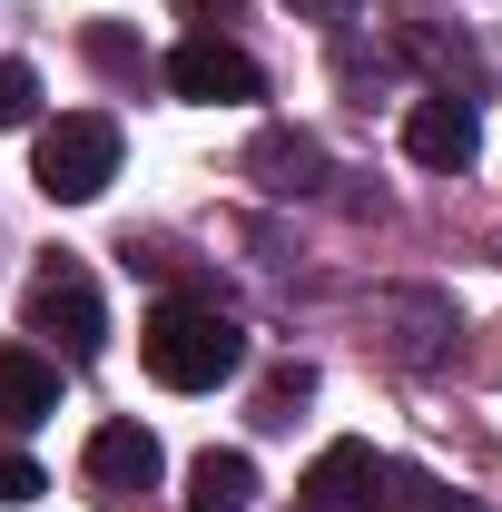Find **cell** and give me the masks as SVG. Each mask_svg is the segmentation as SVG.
I'll return each mask as SVG.
<instances>
[{"label":"cell","instance_id":"13","mask_svg":"<svg viewBox=\"0 0 502 512\" xmlns=\"http://www.w3.org/2000/svg\"><path fill=\"white\" fill-rule=\"evenodd\" d=\"M30 119H40V79L20 60H0V128H30Z\"/></svg>","mask_w":502,"mask_h":512},{"label":"cell","instance_id":"8","mask_svg":"<svg viewBox=\"0 0 502 512\" xmlns=\"http://www.w3.org/2000/svg\"><path fill=\"white\" fill-rule=\"evenodd\" d=\"M50 414H60V365H50L40 345H0V424L30 434V424H50Z\"/></svg>","mask_w":502,"mask_h":512},{"label":"cell","instance_id":"5","mask_svg":"<svg viewBox=\"0 0 502 512\" xmlns=\"http://www.w3.org/2000/svg\"><path fill=\"white\" fill-rule=\"evenodd\" d=\"M168 89H178V99H207V109H227V99H256L266 79H256V60L237 50V40L197 30V40H178V50H168Z\"/></svg>","mask_w":502,"mask_h":512},{"label":"cell","instance_id":"9","mask_svg":"<svg viewBox=\"0 0 502 512\" xmlns=\"http://www.w3.org/2000/svg\"><path fill=\"white\" fill-rule=\"evenodd\" d=\"M247 168H256V188L296 197V188H315V178H325V148H315L306 128H266V138L247 148Z\"/></svg>","mask_w":502,"mask_h":512},{"label":"cell","instance_id":"16","mask_svg":"<svg viewBox=\"0 0 502 512\" xmlns=\"http://www.w3.org/2000/svg\"><path fill=\"white\" fill-rule=\"evenodd\" d=\"M40 493H50V483H40V463L0 444V503H40Z\"/></svg>","mask_w":502,"mask_h":512},{"label":"cell","instance_id":"18","mask_svg":"<svg viewBox=\"0 0 502 512\" xmlns=\"http://www.w3.org/2000/svg\"><path fill=\"white\" fill-rule=\"evenodd\" d=\"M286 10H296V20H325V30H335V20H355V0H286Z\"/></svg>","mask_w":502,"mask_h":512},{"label":"cell","instance_id":"11","mask_svg":"<svg viewBox=\"0 0 502 512\" xmlns=\"http://www.w3.org/2000/svg\"><path fill=\"white\" fill-rule=\"evenodd\" d=\"M384 512H483L473 493H453V483H434V473H384Z\"/></svg>","mask_w":502,"mask_h":512},{"label":"cell","instance_id":"6","mask_svg":"<svg viewBox=\"0 0 502 512\" xmlns=\"http://www.w3.org/2000/svg\"><path fill=\"white\" fill-rule=\"evenodd\" d=\"M473 148H483L473 99L434 89V99H414V109H404V158H414V168H473Z\"/></svg>","mask_w":502,"mask_h":512},{"label":"cell","instance_id":"2","mask_svg":"<svg viewBox=\"0 0 502 512\" xmlns=\"http://www.w3.org/2000/svg\"><path fill=\"white\" fill-rule=\"evenodd\" d=\"M30 168H40V197L89 207V197L119 178V119H109V109H69V119H50L40 148H30Z\"/></svg>","mask_w":502,"mask_h":512},{"label":"cell","instance_id":"7","mask_svg":"<svg viewBox=\"0 0 502 512\" xmlns=\"http://www.w3.org/2000/svg\"><path fill=\"white\" fill-rule=\"evenodd\" d=\"M79 463H89V483H99V493H148V483L168 473V453H158V434H148V424H128V414H119V424H99Z\"/></svg>","mask_w":502,"mask_h":512},{"label":"cell","instance_id":"3","mask_svg":"<svg viewBox=\"0 0 502 512\" xmlns=\"http://www.w3.org/2000/svg\"><path fill=\"white\" fill-rule=\"evenodd\" d=\"M30 335H50L69 365H89V355L109 345V306H99L89 266H69V256H50V266H40V286H30Z\"/></svg>","mask_w":502,"mask_h":512},{"label":"cell","instance_id":"15","mask_svg":"<svg viewBox=\"0 0 502 512\" xmlns=\"http://www.w3.org/2000/svg\"><path fill=\"white\" fill-rule=\"evenodd\" d=\"M89 60H99V69H119V79H138V69H148V50H138L128 30H89Z\"/></svg>","mask_w":502,"mask_h":512},{"label":"cell","instance_id":"12","mask_svg":"<svg viewBox=\"0 0 502 512\" xmlns=\"http://www.w3.org/2000/svg\"><path fill=\"white\" fill-rule=\"evenodd\" d=\"M315 394V365H286V375H266V394H256V414L266 424H296V404Z\"/></svg>","mask_w":502,"mask_h":512},{"label":"cell","instance_id":"4","mask_svg":"<svg viewBox=\"0 0 502 512\" xmlns=\"http://www.w3.org/2000/svg\"><path fill=\"white\" fill-rule=\"evenodd\" d=\"M384 473H394V463H384L375 444H355V434H345V444H325V453L306 463L296 503H306V512H375V503H384Z\"/></svg>","mask_w":502,"mask_h":512},{"label":"cell","instance_id":"1","mask_svg":"<svg viewBox=\"0 0 502 512\" xmlns=\"http://www.w3.org/2000/svg\"><path fill=\"white\" fill-rule=\"evenodd\" d=\"M138 355H148V375L168 384V394H217V384L247 365V335L227 306H188V296H168L148 335H138Z\"/></svg>","mask_w":502,"mask_h":512},{"label":"cell","instance_id":"17","mask_svg":"<svg viewBox=\"0 0 502 512\" xmlns=\"http://www.w3.org/2000/svg\"><path fill=\"white\" fill-rule=\"evenodd\" d=\"M178 10H188L197 30H227V20H237V10H247V0H178Z\"/></svg>","mask_w":502,"mask_h":512},{"label":"cell","instance_id":"14","mask_svg":"<svg viewBox=\"0 0 502 512\" xmlns=\"http://www.w3.org/2000/svg\"><path fill=\"white\" fill-rule=\"evenodd\" d=\"M404 50H414V60H434V69H463V79H473V50H463V40H443V30H424V20H404Z\"/></svg>","mask_w":502,"mask_h":512},{"label":"cell","instance_id":"10","mask_svg":"<svg viewBox=\"0 0 502 512\" xmlns=\"http://www.w3.org/2000/svg\"><path fill=\"white\" fill-rule=\"evenodd\" d=\"M256 503V463L247 453H197L188 463V512H247Z\"/></svg>","mask_w":502,"mask_h":512}]
</instances>
